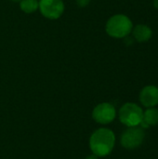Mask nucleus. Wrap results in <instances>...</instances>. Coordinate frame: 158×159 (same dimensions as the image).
<instances>
[{
	"instance_id": "obj_10",
	"label": "nucleus",
	"mask_w": 158,
	"mask_h": 159,
	"mask_svg": "<svg viewBox=\"0 0 158 159\" xmlns=\"http://www.w3.org/2000/svg\"><path fill=\"white\" fill-rule=\"evenodd\" d=\"M20 8L26 14H31L38 9V0H20Z\"/></svg>"
},
{
	"instance_id": "obj_7",
	"label": "nucleus",
	"mask_w": 158,
	"mask_h": 159,
	"mask_svg": "<svg viewBox=\"0 0 158 159\" xmlns=\"http://www.w3.org/2000/svg\"><path fill=\"white\" fill-rule=\"evenodd\" d=\"M139 100L145 108L156 107L158 105V87L155 85L143 87L139 94Z\"/></svg>"
},
{
	"instance_id": "obj_14",
	"label": "nucleus",
	"mask_w": 158,
	"mask_h": 159,
	"mask_svg": "<svg viewBox=\"0 0 158 159\" xmlns=\"http://www.w3.org/2000/svg\"><path fill=\"white\" fill-rule=\"evenodd\" d=\"M11 2H14V3H20V0H10Z\"/></svg>"
},
{
	"instance_id": "obj_11",
	"label": "nucleus",
	"mask_w": 158,
	"mask_h": 159,
	"mask_svg": "<svg viewBox=\"0 0 158 159\" xmlns=\"http://www.w3.org/2000/svg\"><path fill=\"white\" fill-rule=\"evenodd\" d=\"M75 3H76L77 7L83 8V7H86L89 5L90 0H75Z\"/></svg>"
},
{
	"instance_id": "obj_1",
	"label": "nucleus",
	"mask_w": 158,
	"mask_h": 159,
	"mask_svg": "<svg viewBox=\"0 0 158 159\" xmlns=\"http://www.w3.org/2000/svg\"><path fill=\"white\" fill-rule=\"evenodd\" d=\"M115 144V135L110 129L102 128L95 130L89 139V148L98 157L109 156Z\"/></svg>"
},
{
	"instance_id": "obj_12",
	"label": "nucleus",
	"mask_w": 158,
	"mask_h": 159,
	"mask_svg": "<svg viewBox=\"0 0 158 159\" xmlns=\"http://www.w3.org/2000/svg\"><path fill=\"white\" fill-rule=\"evenodd\" d=\"M86 159H98V157L95 155H91V156H88Z\"/></svg>"
},
{
	"instance_id": "obj_4",
	"label": "nucleus",
	"mask_w": 158,
	"mask_h": 159,
	"mask_svg": "<svg viewBox=\"0 0 158 159\" xmlns=\"http://www.w3.org/2000/svg\"><path fill=\"white\" fill-rule=\"evenodd\" d=\"M145 131L140 126L128 128L121 135L120 143L128 150H134L139 148L144 142Z\"/></svg>"
},
{
	"instance_id": "obj_2",
	"label": "nucleus",
	"mask_w": 158,
	"mask_h": 159,
	"mask_svg": "<svg viewBox=\"0 0 158 159\" xmlns=\"http://www.w3.org/2000/svg\"><path fill=\"white\" fill-rule=\"evenodd\" d=\"M133 23L131 20L124 14L113 15L105 24V31L107 34L116 39L128 37L131 33Z\"/></svg>"
},
{
	"instance_id": "obj_3",
	"label": "nucleus",
	"mask_w": 158,
	"mask_h": 159,
	"mask_svg": "<svg viewBox=\"0 0 158 159\" xmlns=\"http://www.w3.org/2000/svg\"><path fill=\"white\" fill-rule=\"evenodd\" d=\"M143 110L135 102L124 103L118 112V117L120 122L127 128L138 127L142 121Z\"/></svg>"
},
{
	"instance_id": "obj_5",
	"label": "nucleus",
	"mask_w": 158,
	"mask_h": 159,
	"mask_svg": "<svg viewBox=\"0 0 158 159\" xmlns=\"http://www.w3.org/2000/svg\"><path fill=\"white\" fill-rule=\"evenodd\" d=\"M62 0H38V9L43 17L48 20H57L64 12Z\"/></svg>"
},
{
	"instance_id": "obj_8",
	"label": "nucleus",
	"mask_w": 158,
	"mask_h": 159,
	"mask_svg": "<svg viewBox=\"0 0 158 159\" xmlns=\"http://www.w3.org/2000/svg\"><path fill=\"white\" fill-rule=\"evenodd\" d=\"M132 34L133 38L140 43L146 42L150 40V38L153 35V31L152 29L145 24H138L134 28H132Z\"/></svg>"
},
{
	"instance_id": "obj_9",
	"label": "nucleus",
	"mask_w": 158,
	"mask_h": 159,
	"mask_svg": "<svg viewBox=\"0 0 158 159\" xmlns=\"http://www.w3.org/2000/svg\"><path fill=\"white\" fill-rule=\"evenodd\" d=\"M142 122H144L148 128L158 126V109L156 107L146 108L143 111Z\"/></svg>"
},
{
	"instance_id": "obj_13",
	"label": "nucleus",
	"mask_w": 158,
	"mask_h": 159,
	"mask_svg": "<svg viewBox=\"0 0 158 159\" xmlns=\"http://www.w3.org/2000/svg\"><path fill=\"white\" fill-rule=\"evenodd\" d=\"M153 4H154V7H155L156 9H158V0H154V1H153Z\"/></svg>"
},
{
	"instance_id": "obj_6",
	"label": "nucleus",
	"mask_w": 158,
	"mask_h": 159,
	"mask_svg": "<svg viewBox=\"0 0 158 159\" xmlns=\"http://www.w3.org/2000/svg\"><path fill=\"white\" fill-rule=\"evenodd\" d=\"M93 119L102 125L112 123L116 117V110L110 102H102L95 106L92 111Z\"/></svg>"
}]
</instances>
